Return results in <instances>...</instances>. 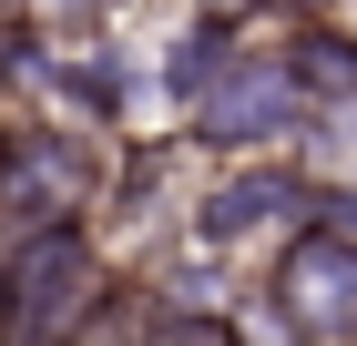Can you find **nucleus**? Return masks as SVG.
Instances as JSON below:
<instances>
[{
    "instance_id": "f257e3e1",
    "label": "nucleus",
    "mask_w": 357,
    "mask_h": 346,
    "mask_svg": "<svg viewBox=\"0 0 357 346\" xmlns=\"http://www.w3.org/2000/svg\"><path fill=\"white\" fill-rule=\"evenodd\" d=\"M123 255L102 224H31L0 235V346H92L123 306Z\"/></svg>"
},
{
    "instance_id": "f03ea898",
    "label": "nucleus",
    "mask_w": 357,
    "mask_h": 346,
    "mask_svg": "<svg viewBox=\"0 0 357 346\" xmlns=\"http://www.w3.org/2000/svg\"><path fill=\"white\" fill-rule=\"evenodd\" d=\"M194 163V153H184ZM317 214V184H306L296 153H255V163H194L184 204H174V235H184L194 265H266L275 244Z\"/></svg>"
},
{
    "instance_id": "7ed1b4c3",
    "label": "nucleus",
    "mask_w": 357,
    "mask_h": 346,
    "mask_svg": "<svg viewBox=\"0 0 357 346\" xmlns=\"http://www.w3.org/2000/svg\"><path fill=\"white\" fill-rule=\"evenodd\" d=\"M123 153L133 143H102L61 112H10L0 133V235H31V224H102L112 184H123Z\"/></svg>"
},
{
    "instance_id": "20e7f679",
    "label": "nucleus",
    "mask_w": 357,
    "mask_h": 346,
    "mask_svg": "<svg viewBox=\"0 0 357 346\" xmlns=\"http://www.w3.org/2000/svg\"><path fill=\"white\" fill-rule=\"evenodd\" d=\"M245 336L255 346H357V235L337 224H296L266 265L245 275Z\"/></svg>"
},
{
    "instance_id": "39448f33",
    "label": "nucleus",
    "mask_w": 357,
    "mask_h": 346,
    "mask_svg": "<svg viewBox=\"0 0 357 346\" xmlns=\"http://www.w3.org/2000/svg\"><path fill=\"white\" fill-rule=\"evenodd\" d=\"M296 133H306L296 72L275 61L266 31H245V52L204 81V102H194L164 143H174V153H194V163H255V153H296Z\"/></svg>"
},
{
    "instance_id": "423d86ee",
    "label": "nucleus",
    "mask_w": 357,
    "mask_h": 346,
    "mask_svg": "<svg viewBox=\"0 0 357 346\" xmlns=\"http://www.w3.org/2000/svg\"><path fill=\"white\" fill-rule=\"evenodd\" d=\"M235 52H245V31H235V21H204V10H174V21H164L153 61H143V81H153V112H164V133L184 123L194 102H204V81H215Z\"/></svg>"
},
{
    "instance_id": "0eeeda50",
    "label": "nucleus",
    "mask_w": 357,
    "mask_h": 346,
    "mask_svg": "<svg viewBox=\"0 0 357 346\" xmlns=\"http://www.w3.org/2000/svg\"><path fill=\"white\" fill-rule=\"evenodd\" d=\"M266 41H275V61L296 72L306 112L317 102H357V10H317V21H286V31H266Z\"/></svg>"
},
{
    "instance_id": "6e6552de",
    "label": "nucleus",
    "mask_w": 357,
    "mask_h": 346,
    "mask_svg": "<svg viewBox=\"0 0 357 346\" xmlns=\"http://www.w3.org/2000/svg\"><path fill=\"white\" fill-rule=\"evenodd\" d=\"M296 163H306V184H357V102H317L306 112Z\"/></svg>"
},
{
    "instance_id": "1a4fd4ad",
    "label": "nucleus",
    "mask_w": 357,
    "mask_h": 346,
    "mask_svg": "<svg viewBox=\"0 0 357 346\" xmlns=\"http://www.w3.org/2000/svg\"><path fill=\"white\" fill-rule=\"evenodd\" d=\"M174 10H204V21H235V31H266V0H174Z\"/></svg>"
},
{
    "instance_id": "9d476101",
    "label": "nucleus",
    "mask_w": 357,
    "mask_h": 346,
    "mask_svg": "<svg viewBox=\"0 0 357 346\" xmlns=\"http://www.w3.org/2000/svg\"><path fill=\"white\" fill-rule=\"evenodd\" d=\"M317 10H357V0H266V31H286V21H317Z\"/></svg>"
},
{
    "instance_id": "9b49d317",
    "label": "nucleus",
    "mask_w": 357,
    "mask_h": 346,
    "mask_svg": "<svg viewBox=\"0 0 357 346\" xmlns=\"http://www.w3.org/2000/svg\"><path fill=\"white\" fill-rule=\"evenodd\" d=\"M0 133H10V102H0Z\"/></svg>"
}]
</instances>
